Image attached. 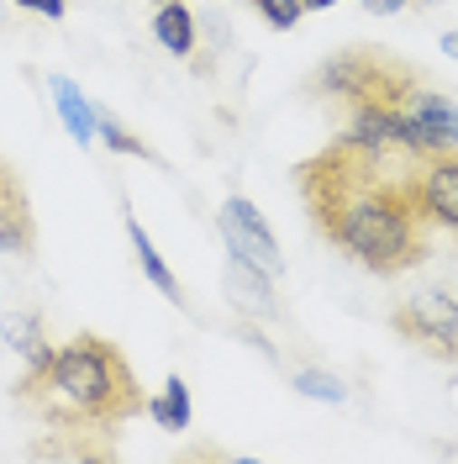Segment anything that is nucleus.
Here are the masks:
<instances>
[{
	"instance_id": "nucleus-8",
	"label": "nucleus",
	"mask_w": 458,
	"mask_h": 464,
	"mask_svg": "<svg viewBox=\"0 0 458 464\" xmlns=\"http://www.w3.org/2000/svg\"><path fill=\"white\" fill-rule=\"evenodd\" d=\"M0 254H11V259L37 254V217H32L27 185H22L16 169L0 179Z\"/></svg>"
},
{
	"instance_id": "nucleus-6",
	"label": "nucleus",
	"mask_w": 458,
	"mask_h": 464,
	"mask_svg": "<svg viewBox=\"0 0 458 464\" xmlns=\"http://www.w3.org/2000/svg\"><path fill=\"white\" fill-rule=\"evenodd\" d=\"M216 227H222V237H227L232 259L258 264L263 275H285V254H280V243H274L269 222H263V211H258L248 196H227L222 211H216Z\"/></svg>"
},
{
	"instance_id": "nucleus-17",
	"label": "nucleus",
	"mask_w": 458,
	"mask_h": 464,
	"mask_svg": "<svg viewBox=\"0 0 458 464\" xmlns=\"http://www.w3.org/2000/svg\"><path fill=\"white\" fill-rule=\"evenodd\" d=\"M253 11L263 16V27H274V32H295L301 16H306L301 0H253Z\"/></svg>"
},
{
	"instance_id": "nucleus-1",
	"label": "nucleus",
	"mask_w": 458,
	"mask_h": 464,
	"mask_svg": "<svg viewBox=\"0 0 458 464\" xmlns=\"http://www.w3.org/2000/svg\"><path fill=\"white\" fill-rule=\"evenodd\" d=\"M295 190L311 227L358 259L369 275H406L432 254V222L416 190L411 153H364L348 138H332L295 164Z\"/></svg>"
},
{
	"instance_id": "nucleus-15",
	"label": "nucleus",
	"mask_w": 458,
	"mask_h": 464,
	"mask_svg": "<svg viewBox=\"0 0 458 464\" xmlns=\"http://www.w3.org/2000/svg\"><path fill=\"white\" fill-rule=\"evenodd\" d=\"M95 138H106V148H116V153H127V159H143V164H158V153L132 132V127H121L111 111H100V127H95Z\"/></svg>"
},
{
	"instance_id": "nucleus-5",
	"label": "nucleus",
	"mask_w": 458,
	"mask_h": 464,
	"mask_svg": "<svg viewBox=\"0 0 458 464\" xmlns=\"http://www.w3.org/2000/svg\"><path fill=\"white\" fill-rule=\"evenodd\" d=\"M401 148L411 159H432L458 148V106L443 85H416L411 101L401 106Z\"/></svg>"
},
{
	"instance_id": "nucleus-2",
	"label": "nucleus",
	"mask_w": 458,
	"mask_h": 464,
	"mask_svg": "<svg viewBox=\"0 0 458 464\" xmlns=\"http://www.w3.org/2000/svg\"><path fill=\"white\" fill-rule=\"evenodd\" d=\"M11 401L27 411L37 428L63 433H116L121 422L148 411V391L132 359L106 333H74L53 348L43 370H27L16 380Z\"/></svg>"
},
{
	"instance_id": "nucleus-24",
	"label": "nucleus",
	"mask_w": 458,
	"mask_h": 464,
	"mask_svg": "<svg viewBox=\"0 0 458 464\" xmlns=\"http://www.w3.org/2000/svg\"><path fill=\"white\" fill-rule=\"evenodd\" d=\"M427 5H437V0H422V11H427Z\"/></svg>"
},
{
	"instance_id": "nucleus-7",
	"label": "nucleus",
	"mask_w": 458,
	"mask_h": 464,
	"mask_svg": "<svg viewBox=\"0 0 458 464\" xmlns=\"http://www.w3.org/2000/svg\"><path fill=\"white\" fill-rule=\"evenodd\" d=\"M416 190L432 227H448L458 237V148L416 159Z\"/></svg>"
},
{
	"instance_id": "nucleus-23",
	"label": "nucleus",
	"mask_w": 458,
	"mask_h": 464,
	"mask_svg": "<svg viewBox=\"0 0 458 464\" xmlns=\"http://www.w3.org/2000/svg\"><path fill=\"white\" fill-rule=\"evenodd\" d=\"M5 174H11V164H5V159H0V179H5Z\"/></svg>"
},
{
	"instance_id": "nucleus-12",
	"label": "nucleus",
	"mask_w": 458,
	"mask_h": 464,
	"mask_svg": "<svg viewBox=\"0 0 458 464\" xmlns=\"http://www.w3.org/2000/svg\"><path fill=\"white\" fill-rule=\"evenodd\" d=\"M153 37L174 58H196V16H190V5L185 0H158L153 5Z\"/></svg>"
},
{
	"instance_id": "nucleus-10",
	"label": "nucleus",
	"mask_w": 458,
	"mask_h": 464,
	"mask_svg": "<svg viewBox=\"0 0 458 464\" xmlns=\"http://www.w3.org/2000/svg\"><path fill=\"white\" fill-rule=\"evenodd\" d=\"M0 333H5V343L22 353V364H27V370H43V364L53 359V343H48V317H43V312H11V317L0 322Z\"/></svg>"
},
{
	"instance_id": "nucleus-19",
	"label": "nucleus",
	"mask_w": 458,
	"mask_h": 464,
	"mask_svg": "<svg viewBox=\"0 0 458 464\" xmlns=\"http://www.w3.org/2000/svg\"><path fill=\"white\" fill-rule=\"evenodd\" d=\"M406 5H411V0H364V11H374V16H396Z\"/></svg>"
},
{
	"instance_id": "nucleus-4",
	"label": "nucleus",
	"mask_w": 458,
	"mask_h": 464,
	"mask_svg": "<svg viewBox=\"0 0 458 464\" xmlns=\"http://www.w3.org/2000/svg\"><path fill=\"white\" fill-rule=\"evenodd\" d=\"M390 327L401 333L411 348H422L427 359L458 364V301L432 290V295H411L390 312Z\"/></svg>"
},
{
	"instance_id": "nucleus-22",
	"label": "nucleus",
	"mask_w": 458,
	"mask_h": 464,
	"mask_svg": "<svg viewBox=\"0 0 458 464\" xmlns=\"http://www.w3.org/2000/svg\"><path fill=\"white\" fill-rule=\"evenodd\" d=\"M5 27H11V16H5V11H0V32H5Z\"/></svg>"
},
{
	"instance_id": "nucleus-16",
	"label": "nucleus",
	"mask_w": 458,
	"mask_h": 464,
	"mask_svg": "<svg viewBox=\"0 0 458 464\" xmlns=\"http://www.w3.org/2000/svg\"><path fill=\"white\" fill-rule=\"evenodd\" d=\"M290 385H295V396H311V401H343L348 385L338 375H327V370H290Z\"/></svg>"
},
{
	"instance_id": "nucleus-18",
	"label": "nucleus",
	"mask_w": 458,
	"mask_h": 464,
	"mask_svg": "<svg viewBox=\"0 0 458 464\" xmlns=\"http://www.w3.org/2000/svg\"><path fill=\"white\" fill-rule=\"evenodd\" d=\"M11 5L27 16H48V22H63V11H69V0H11Z\"/></svg>"
},
{
	"instance_id": "nucleus-14",
	"label": "nucleus",
	"mask_w": 458,
	"mask_h": 464,
	"mask_svg": "<svg viewBox=\"0 0 458 464\" xmlns=\"http://www.w3.org/2000/svg\"><path fill=\"white\" fill-rule=\"evenodd\" d=\"M148 411H153V422H158V428L185 433V428H190V385H185L179 375H169L158 396H148Z\"/></svg>"
},
{
	"instance_id": "nucleus-11",
	"label": "nucleus",
	"mask_w": 458,
	"mask_h": 464,
	"mask_svg": "<svg viewBox=\"0 0 458 464\" xmlns=\"http://www.w3.org/2000/svg\"><path fill=\"white\" fill-rule=\"evenodd\" d=\"M127 237H132V248H138V264H143L148 285H153V290H164V295H169V301L179 306V312H190V295H185V285H179V275H174L169 264H164V254L153 248V237L143 232V222H138L132 211H127Z\"/></svg>"
},
{
	"instance_id": "nucleus-3",
	"label": "nucleus",
	"mask_w": 458,
	"mask_h": 464,
	"mask_svg": "<svg viewBox=\"0 0 458 464\" xmlns=\"http://www.w3.org/2000/svg\"><path fill=\"white\" fill-rule=\"evenodd\" d=\"M416 85H427V74L411 58L390 53L379 43H353V48L321 58L301 90H306V101L327 106L332 121H343L358 111H401Z\"/></svg>"
},
{
	"instance_id": "nucleus-20",
	"label": "nucleus",
	"mask_w": 458,
	"mask_h": 464,
	"mask_svg": "<svg viewBox=\"0 0 458 464\" xmlns=\"http://www.w3.org/2000/svg\"><path fill=\"white\" fill-rule=\"evenodd\" d=\"M443 53L458 58V27H453V32H443Z\"/></svg>"
},
{
	"instance_id": "nucleus-21",
	"label": "nucleus",
	"mask_w": 458,
	"mask_h": 464,
	"mask_svg": "<svg viewBox=\"0 0 458 464\" xmlns=\"http://www.w3.org/2000/svg\"><path fill=\"white\" fill-rule=\"evenodd\" d=\"M306 11H327V5H338V0H301Z\"/></svg>"
},
{
	"instance_id": "nucleus-13",
	"label": "nucleus",
	"mask_w": 458,
	"mask_h": 464,
	"mask_svg": "<svg viewBox=\"0 0 458 464\" xmlns=\"http://www.w3.org/2000/svg\"><path fill=\"white\" fill-rule=\"evenodd\" d=\"M48 90H53L58 116H63L69 138H74V143H95V127H100V111L90 106V101L80 95V90H74V80H63V74H48Z\"/></svg>"
},
{
	"instance_id": "nucleus-9",
	"label": "nucleus",
	"mask_w": 458,
	"mask_h": 464,
	"mask_svg": "<svg viewBox=\"0 0 458 464\" xmlns=\"http://www.w3.org/2000/svg\"><path fill=\"white\" fill-rule=\"evenodd\" d=\"M227 295L243 317H263V322L285 317L280 312V295H274V275H263L248 259H227Z\"/></svg>"
}]
</instances>
